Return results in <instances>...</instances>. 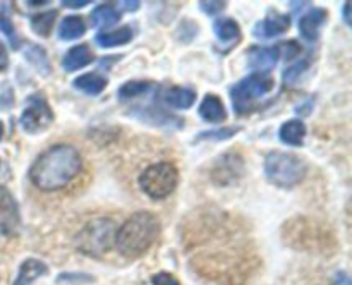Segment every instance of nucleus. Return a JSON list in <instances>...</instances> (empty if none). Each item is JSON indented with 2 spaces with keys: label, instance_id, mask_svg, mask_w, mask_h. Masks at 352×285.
I'll return each instance as SVG.
<instances>
[{
  "label": "nucleus",
  "instance_id": "obj_1",
  "mask_svg": "<svg viewBox=\"0 0 352 285\" xmlns=\"http://www.w3.org/2000/svg\"><path fill=\"white\" fill-rule=\"evenodd\" d=\"M82 168L81 153L71 144H55L45 150L30 168V181L40 191L52 192L71 184Z\"/></svg>",
  "mask_w": 352,
  "mask_h": 285
},
{
  "label": "nucleus",
  "instance_id": "obj_2",
  "mask_svg": "<svg viewBox=\"0 0 352 285\" xmlns=\"http://www.w3.org/2000/svg\"><path fill=\"white\" fill-rule=\"evenodd\" d=\"M160 220L150 212H138L117 229L116 246L120 254L138 258L146 253L160 236Z\"/></svg>",
  "mask_w": 352,
  "mask_h": 285
},
{
  "label": "nucleus",
  "instance_id": "obj_3",
  "mask_svg": "<svg viewBox=\"0 0 352 285\" xmlns=\"http://www.w3.org/2000/svg\"><path fill=\"white\" fill-rule=\"evenodd\" d=\"M308 174L305 158L285 151H270L265 158V177L277 187H294L301 184Z\"/></svg>",
  "mask_w": 352,
  "mask_h": 285
},
{
  "label": "nucleus",
  "instance_id": "obj_4",
  "mask_svg": "<svg viewBox=\"0 0 352 285\" xmlns=\"http://www.w3.org/2000/svg\"><path fill=\"white\" fill-rule=\"evenodd\" d=\"M117 225L110 218H95L86 223L76 236V247L86 256H103L116 242Z\"/></svg>",
  "mask_w": 352,
  "mask_h": 285
},
{
  "label": "nucleus",
  "instance_id": "obj_5",
  "mask_svg": "<svg viewBox=\"0 0 352 285\" xmlns=\"http://www.w3.org/2000/svg\"><path fill=\"white\" fill-rule=\"evenodd\" d=\"M274 78L267 72H254L236 82L230 88V98H232L236 113L243 115V113L251 112L254 105L274 89Z\"/></svg>",
  "mask_w": 352,
  "mask_h": 285
},
{
  "label": "nucleus",
  "instance_id": "obj_6",
  "mask_svg": "<svg viewBox=\"0 0 352 285\" xmlns=\"http://www.w3.org/2000/svg\"><path fill=\"white\" fill-rule=\"evenodd\" d=\"M138 182L141 191L151 199H165L177 187L179 170L170 161H158L144 168Z\"/></svg>",
  "mask_w": 352,
  "mask_h": 285
},
{
  "label": "nucleus",
  "instance_id": "obj_7",
  "mask_svg": "<svg viewBox=\"0 0 352 285\" xmlns=\"http://www.w3.org/2000/svg\"><path fill=\"white\" fill-rule=\"evenodd\" d=\"M21 127L28 134H40L47 130L54 122V112L47 100L41 96H31L26 102L23 113H21Z\"/></svg>",
  "mask_w": 352,
  "mask_h": 285
},
{
  "label": "nucleus",
  "instance_id": "obj_8",
  "mask_svg": "<svg viewBox=\"0 0 352 285\" xmlns=\"http://www.w3.org/2000/svg\"><path fill=\"white\" fill-rule=\"evenodd\" d=\"M21 232V213L19 205L12 192L0 185V233L14 237Z\"/></svg>",
  "mask_w": 352,
  "mask_h": 285
},
{
  "label": "nucleus",
  "instance_id": "obj_9",
  "mask_svg": "<svg viewBox=\"0 0 352 285\" xmlns=\"http://www.w3.org/2000/svg\"><path fill=\"white\" fill-rule=\"evenodd\" d=\"M244 174V160L236 151H229L219 157L213 163L212 179L219 185H229Z\"/></svg>",
  "mask_w": 352,
  "mask_h": 285
},
{
  "label": "nucleus",
  "instance_id": "obj_10",
  "mask_svg": "<svg viewBox=\"0 0 352 285\" xmlns=\"http://www.w3.org/2000/svg\"><path fill=\"white\" fill-rule=\"evenodd\" d=\"M289 27H291L289 16L277 12V10H270V14L254 26L253 33L258 38H275L278 34H284Z\"/></svg>",
  "mask_w": 352,
  "mask_h": 285
},
{
  "label": "nucleus",
  "instance_id": "obj_11",
  "mask_svg": "<svg viewBox=\"0 0 352 285\" xmlns=\"http://www.w3.org/2000/svg\"><path fill=\"white\" fill-rule=\"evenodd\" d=\"M248 65L251 69H256V72H265L272 69L278 60V48L277 47H253L250 48L246 55Z\"/></svg>",
  "mask_w": 352,
  "mask_h": 285
},
{
  "label": "nucleus",
  "instance_id": "obj_12",
  "mask_svg": "<svg viewBox=\"0 0 352 285\" xmlns=\"http://www.w3.org/2000/svg\"><path fill=\"white\" fill-rule=\"evenodd\" d=\"M327 21V10L322 7H315L308 14L299 19V31L301 36H305L308 41H315L318 38L320 30Z\"/></svg>",
  "mask_w": 352,
  "mask_h": 285
},
{
  "label": "nucleus",
  "instance_id": "obj_13",
  "mask_svg": "<svg viewBox=\"0 0 352 285\" xmlns=\"http://www.w3.org/2000/svg\"><path fill=\"white\" fill-rule=\"evenodd\" d=\"M199 115L210 124H220L227 119V110L222 100L215 95H206L199 105Z\"/></svg>",
  "mask_w": 352,
  "mask_h": 285
},
{
  "label": "nucleus",
  "instance_id": "obj_14",
  "mask_svg": "<svg viewBox=\"0 0 352 285\" xmlns=\"http://www.w3.org/2000/svg\"><path fill=\"white\" fill-rule=\"evenodd\" d=\"M95 55L89 50L88 45H78V47H72L67 54L64 55V60H62V67L67 72H74L78 69L86 67L88 64H91Z\"/></svg>",
  "mask_w": 352,
  "mask_h": 285
},
{
  "label": "nucleus",
  "instance_id": "obj_15",
  "mask_svg": "<svg viewBox=\"0 0 352 285\" xmlns=\"http://www.w3.org/2000/svg\"><path fill=\"white\" fill-rule=\"evenodd\" d=\"M164 102L174 109H191L196 102V93L184 86H170L164 91Z\"/></svg>",
  "mask_w": 352,
  "mask_h": 285
},
{
  "label": "nucleus",
  "instance_id": "obj_16",
  "mask_svg": "<svg viewBox=\"0 0 352 285\" xmlns=\"http://www.w3.org/2000/svg\"><path fill=\"white\" fill-rule=\"evenodd\" d=\"M47 271H48V266L43 263V261L30 258V260H26L23 264H21L19 275H17L14 285H31L34 280L43 277Z\"/></svg>",
  "mask_w": 352,
  "mask_h": 285
},
{
  "label": "nucleus",
  "instance_id": "obj_17",
  "mask_svg": "<svg viewBox=\"0 0 352 285\" xmlns=\"http://www.w3.org/2000/svg\"><path fill=\"white\" fill-rule=\"evenodd\" d=\"M278 136H280L282 143L289 144V146H302L306 137V126L298 119L287 120L285 124H282Z\"/></svg>",
  "mask_w": 352,
  "mask_h": 285
},
{
  "label": "nucleus",
  "instance_id": "obj_18",
  "mask_svg": "<svg viewBox=\"0 0 352 285\" xmlns=\"http://www.w3.org/2000/svg\"><path fill=\"white\" fill-rule=\"evenodd\" d=\"M133 40V30L129 26H122L119 30L113 31H103V33L96 34V43L103 48H112L126 45Z\"/></svg>",
  "mask_w": 352,
  "mask_h": 285
},
{
  "label": "nucleus",
  "instance_id": "obj_19",
  "mask_svg": "<svg viewBox=\"0 0 352 285\" xmlns=\"http://www.w3.org/2000/svg\"><path fill=\"white\" fill-rule=\"evenodd\" d=\"M107 84H109V81L100 74H82L78 76V78L72 81V86H74L76 89L91 96L100 95V93L107 88Z\"/></svg>",
  "mask_w": 352,
  "mask_h": 285
},
{
  "label": "nucleus",
  "instance_id": "obj_20",
  "mask_svg": "<svg viewBox=\"0 0 352 285\" xmlns=\"http://www.w3.org/2000/svg\"><path fill=\"white\" fill-rule=\"evenodd\" d=\"M134 115L141 120H148L157 126H172V127H182V120L181 117H174L170 113L164 112V110H158V109H140L134 112Z\"/></svg>",
  "mask_w": 352,
  "mask_h": 285
},
{
  "label": "nucleus",
  "instance_id": "obj_21",
  "mask_svg": "<svg viewBox=\"0 0 352 285\" xmlns=\"http://www.w3.org/2000/svg\"><path fill=\"white\" fill-rule=\"evenodd\" d=\"M120 12L112 3H102L91 12V23L96 27H110L119 23Z\"/></svg>",
  "mask_w": 352,
  "mask_h": 285
},
{
  "label": "nucleus",
  "instance_id": "obj_22",
  "mask_svg": "<svg viewBox=\"0 0 352 285\" xmlns=\"http://www.w3.org/2000/svg\"><path fill=\"white\" fill-rule=\"evenodd\" d=\"M157 89V84L151 81H127L126 84L120 86L119 98L120 100H134L140 96L150 95Z\"/></svg>",
  "mask_w": 352,
  "mask_h": 285
},
{
  "label": "nucleus",
  "instance_id": "obj_23",
  "mask_svg": "<svg viewBox=\"0 0 352 285\" xmlns=\"http://www.w3.org/2000/svg\"><path fill=\"white\" fill-rule=\"evenodd\" d=\"M85 31L86 24L82 17L67 16L62 19L60 26H58V36H60V40H76V38L82 36Z\"/></svg>",
  "mask_w": 352,
  "mask_h": 285
},
{
  "label": "nucleus",
  "instance_id": "obj_24",
  "mask_svg": "<svg viewBox=\"0 0 352 285\" xmlns=\"http://www.w3.org/2000/svg\"><path fill=\"white\" fill-rule=\"evenodd\" d=\"M213 31H215L217 38L223 43H234L241 36L239 24L234 19H217L213 23Z\"/></svg>",
  "mask_w": 352,
  "mask_h": 285
},
{
  "label": "nucleus",
  "instance_id": "obj_25",
  "mask_svg": "<svg viewBox=\"0 0 352 285\" xmlns=\"http://www.w3.org/2000/svg\"><path fill=\"white\" fill-rule=\"evenodd\" d=\"M55 19H57V10H47V12L36 14L31 19V30L38 34V36L47 38L52 33Z\"/></svg>",
  "mask_w": 352,
  "mask_h": 285
},
{
  "label": "nucleus",
  "instance_id": "obj_26",
  "mask_svg": "<svg viewBox=\"0 0 352 285\" xmlns=\"http://www.w3.org/2000/svg\"><path fill=\"white\" fill-rule=\"evenodd\" d=\"M24 55H26L28 60L36 67V71L41 72L43 76H47L48 72L52 71L50 60H48L47 57V52H45L41 47H38V45H30V47L26 48V52H24Z\"/></svg>",
  "mask_w": 352,
  "mask_h": 285
},
{
  "label": "nucleus",
  "instance_id": "obj_27",
  "mask_svg": "<svg viewBox=\"0 0 352 285\" xmlns=\"http://www.w3.org/2000/svg\"><path fill=\"white\" fill-rule=\"evenodd\" d=\"M237 130H241V127H223V129H217V130H205V133L198 134V137H196V141H222V139H229V137H232L234 134L237 133Z\"/></svg>",
  "mask_w": 352,
  "mask_h": 285
},
{
  "label": "nucleus",
  "instance_id": "obj_28",
  "mask_svg": "<svg viewBox=\"0 0 352 285\" xmlns=\"http://www.w3.org/2000/svg\"><path fill=\"white\" fill-rule=\"evenodd\" d=\"M0 31H2L7 38H9L12 48L19 47V38H17L16 30H14L12 23H10V19L6 16V12H3V10H0Z\"/></svg>",
  "mask_w": 352,
  "mask_h": 285
},
{
  "label": "nucleus",
  "instance_id": "obj_29",
  "mask_svg": "<svg viewBox=\"0 0 352 285\" xmlns=\"http://www.w3.org/2000/svg\"><path fill=\"white\" fill-rule=\"evenodd\" d=\"M306 69H308V60H301V62H298V64H296V65H291V67L285 69L284 81L285 82L296 81V79H298L299 76H301L302 72L306 71Z\"/></svg>",
  "mask_w": 352,
  "mask_h": 285
},
{
  "label": "nucleus",
  "instance_id": "obj_30",
  "mask_svg": "<svg viewBox=\"0 0 352 285\" xmlns=\"http://www.w3.org/2000/svg\"><path fill=\"white\" fill-rule=\"evenodd\" d=\"M151 284L153 285H181L177 278L174 275L167 273V271H160V273H155L151 277Z\"/></svg>",
  "mask_w": 352,
  "mask_h": 285
},
{
  "label": "nucleus",
  "instance_id": "obj_31",
  "mask_svg": "<svg viewBox=\"0 0 352 285\" xmlns=\"http://www.w3.org/2000/svg\"><path fill=\"white\" fill-rule=\"evenodd\" d=\"M227 7V2H199V9L203 10L208 16H215V14H220Z\"/></svg>",
  "mask_w": 352,
  "mask_h": 285
},
{
  "label": "nucleus",
  "instance_id": "obj_32",
  "mask_svg": "<svg viewBox=\"0 0 352 285\" xmlns=\"http://www.w3.org/2000/svg\"><path fill=\"white\" fill-rule=\"evenodd\" d=\"M299 52H301V47H299V43H296V41H287V43H284V58L285 60H291V58L298 57Z\"/></svg>",
  "mask_w": 352,
  "mask_h": 285
},
{
  "label": "nucleus",
  "instance_id": "obj_33",
  "mask_svg": "<svg viewBox=\"0 0 352 285\" xmlns=\"http://www.w3.org/2000/svg\"><path fill=\"white\" fill-rule=\"evenodd\" d=\"M88 3V0H78V2L76 0H64L62 7H67V9H81V7H86Z\"/></svg>",
  "mask_w": 352,
  "mask_h": 285
},
{
  "label": "nucleus",
  "instance_id": "obj_34",
  "mask_svg": "<svg viewBox=\"0 0 352 285\" xmlns=\"http://www.w3.org/2000/svg\"><path fill=\"white\" fill-rule=\"evenodd\" d=\"M62 280H85V282H89V280H93V277H89V275H82V273H79V275H60V277H58V282H62Z\"/></svg>",
  "mask_w": 352,
  "mask_h": 285
},
{
  "label": "nucleus",
  "instance_id": "obj_35",
  "mask_svg": "<svg viewBox=\"0 0 352 285\" xmlns=\"http://www.w3.org/2000/svg\"><path fill=\"white\" fill-rule=\"evenodd\" d=\"M7 65H9V55H7L6 47L3 43L0 41V71H6Z\"/></svg>",
  "mask_w": 352,
  "mask_h": 285
},
{
  "label": "nucleus",
  "instance_id": "obj_36",
  "mask_svg": "<svg viewBox=\"0 0 352 285\" xmlns=\"http://www.w3.org/2000/svg\"><path fill=\"white\" fill-rule=\"evenodd\" d=\"M344 19H346V24H352V19H351V3L346 2L344 3Z\"/></svg>",
  "mask_w": 352,
  "mask_h": 285
},
{
  "label": "nucleus",
  "instance_id": "obj_37",
  "mask_svg": "<svg viewBox=\"0 0 352 285\" xmlns=\"http://www.w3.org/2000/svg\"><path fill=\"white\" fill-rule=\"evenodd\" d=\"M120 5H126L127 10H138L140 2H120Z\"/></svg>",
  "mask_w": 352,
  "mask_h": 285
},
{
  "label": "nucleus",
  "instance_id": "obj_38",
  "mask_svg": "<svg viewBox=\"0 0 352 285\" xmlns=\"http://www.w3.org/2000/svg\"><path fill=\"white\" fill-rule=\"evenodd\" d=\"M28 3H30V5H36V7H40V5H47V3L48 2H28Z\"/></svg>",
  "mask_w": 352,
  "mask_h": 285
},
{
  "label": "nucleus",
  "instance_id": "obj_39",
  "mask_svg": "<svg viewBox=\"0 0 352 285\" xmlns=\"http://www.w3.org/2000/svg\"><path fill=\"white\" fill-rule=\"evenodd\" d=\"M2 137H3V124L0 122V139H2Z\"/></svg>",
  "mask_w": 352,
  "mask_h": 285
}]
</instances>
